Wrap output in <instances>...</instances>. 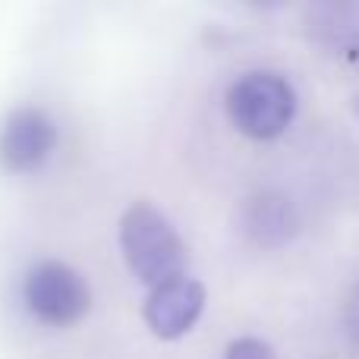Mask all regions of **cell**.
<instances>
[{
	"label": "cell",
	"mask_w": 359,
	"mask_h": 359,
	"mask_svg": "<svg viewBox=\"0 0 359 359\" xmlns=\"http://www.w3.org/2000/svg\"><path fill=\"white\" fill-rule=\"evenodd\" d=\"M120 252L142 284L158 287L186 274V243L170 217L151 202H136L120 217Z\"/></svg>",
	"instance_id": "cell-1"
},
{
	"label": "cell",
	"mask_w": 359,
	"mask_h": 359,
	"mask_svg": "<svg viewBox=\"0 0 359 359\" xmlns=\"http://www.w3.org/2000/svg\"><path fill=\"white\" fill-rule=\"evenodd\" d=\"M227 117L243 136L268 142L287 133L297 117V92L280 73L252 69L227 88Z\"/></svg>",
	"instance_id": "cell-2"
},
{
	"label": "cell",
	"mask_w": 359,
	"mask_h": 359,
	"mask_svg": "<svg viewBox=\"0 0 359 359\" xmlns=\"http://www.w3.org/2000/svg\"><path fill=\"white\" fill-rule=\"evenodd\" d=\"M22 303L38 322L69 328L92 306L88 280L73 265L57 259H44L32 265L22 278Z\"/></svg>",
	"instance_id": "cell-3"
},
{
	"label": "cell",
	"mask_w": 359,
	"mask_h": 359,
	"mask_svg": "<svg viewBox=\"0 0 359 359\" xmlns=\"http://www.w3.org/2000/svg\"><path fill=\"white\" fill-rule=\"evenodd\" d=\"M57 149V123L35 104H19L0 123V168L6 174H35Z\"/></svg>",
	"instance_id": "cell-4"
},
{
	"label": "cell",
	"mask_w": 359,
	"mask_h": 359,
	"mask_svg": "<svg viewBox=\"0 0 359 359\" xmlns=\"http://www.w3.org/2000/svg\"><path fill=\"white\" fill-rule=\"evenodd\" d=\"M205 312V287L202 280L180 274L164 284L151 287L142 303V318L149 331L161 341H177L189 334Z\"/></svg>",
	"instance_id": "cell-5"
},
{
	"label": "cell",
	"mask_w": 359,
	"mask_h": 359,
	"mask_svg": "<svg viewBox=\"0 0 359 359\" xmlns=\"http://www.w3.org/2000/svg\"><path fill=\"white\" fill-rule=\"evenodd\" d=\"M299 215L280 192H259L243 205V233L262 249H278L297 236Z\"/></svg>",
	"instance_id": "cell-6"
},
{
	"label": "cell",
	"mask_w": 359,
	"mask_h": 359,
	"mask_svg": "<svg viewBox=\"0 0 359 359\" xmlns=\"http://www.w3.org/2000/svg\"><path fill=\"white\" fill-rule=\"evenodd\" d=\"M224 359H278L271 350V344H265L262 337H236L227 344Z\"/></svg>",
	"instance_id": "cell-7"
},
{
	"label": "cell",
	"mask_w": 359,
	"mask_h": 359,
	"mask_svg": "<svg viewBox=\"0 0 359 359\" xmlns=\"http://www.w3.org/2000/svg\"><path fill=\"white\" fill-rule=\"evenodd\" d=\"M353 312H356V325H359V299L353 303Z\"/></svg>",
	"instance_id": "cell-8"
},
{
	"label": "cell",
	"mask_w": 359,
	"mask_h": 359,
	"mask_svg": "<svg viewBox=\"0 0 359 359\" xmlns=\"http://www.w3.org/2000/svg\"><path fill=\"white\" fill-rule=\"evenodd\" d=\"M353 107H356V117H359V98H356V101H353Z\"/></svg>",
	"instance_id": "cell-9"
}]
</instances>
